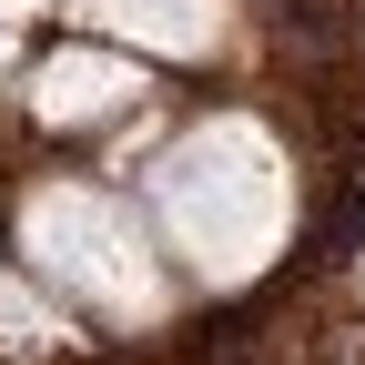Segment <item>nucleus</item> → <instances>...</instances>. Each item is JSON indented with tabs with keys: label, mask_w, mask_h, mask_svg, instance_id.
<instances>
[{
	"label": "nucleus",
	"mask_w": 365,
	"mask_h": 365,
	"mask_svg": "<svg viewBox=\"0 0 365 365\" xmlns=\"http://www.w3.org/2000/svg\"><path fill=\"white\" fill-rule=\"evenodd\" d=\"M71 21L122 51H173V61H213L234 41V0H71Z\"/></svg>",
	"instance_id": "nucleus-4"
},
{
	"label": "nucleus",
	"mask_w": 365,
	"mask_h": 365,
	"mask_svg": "<svg viewBox=\"0 0 365 365\" xmlns=\"http://www.w3.org/2000/svg\"><path fill=\"white\" fill-rule=\"evenodd\" d=\"M11 11H21V0H0V21H11Z\"/></svg>",
	"instance_id": "nucleus-6"
},
{
	"label": "nucleus",
	"mask_w": 365,
	"mask_h": 365,
	"mask_svg": "<svg viewBox=\"0 0 365 365\" xmlns=\"http://www.w3.org/2000/svg\"><path fill=\"white\" fill-rule=\"evenodd\" d=\"M21 102H31V122H51V132L122 122V112H143V61L112 51V41H71V51H41V71L21 81Z\"/></svg>",
	"instance_id": "nucleus-3"
},
{
	"label": "nucleus",
	"mask_w": 365,
	"mask_h": 365,
	"mask_svg": "<svg viewBox=\"0 0 365 365\" xmlns=\"http://www.w3.org/2000/svg\"><path fill=\"white\" fill-rule=\"evenodd\" d=\"M41 284H21V274H0V345H61L71 325H51V314L31 304Z\"/></svg>",
	"instance_id": "nucleus-5"
},
{
	"label": "nucleus",
	"mask_w": 365,
	"mask_h": 365,
	"mask_svg": "<svg viewBox=\"0 0 365 365\" xmlns=\"http://www.w3.org/2000/svg\"><path fill=\"white\" fill-rule=\"evenodd\" d=\"M21 254H31V274L61 304L102 314V325H122V335H143V325L173 314V254L153 234V213L102 193V182H31Z\"/></svg>",
	"instance_id": "nucleus-2"
},
{
	"label": "nucleus",
	"mask_w": 365,
	"mask_h": 365,
	"mask_svg": "<svg viewBox=\"0 0 365 365\" xmlns=\"http://www.w3.org/2000/svg\"><path fill=\"white\" fill-rule=\"evenodd\" d=\"M143 213H153V234H163L182 284L234 294L294 234V163H284V143H274L264 122L223 112V122L173 132V153H153Z\"/></svg>",
	"instance_id": "nucleus-1"
}]
</instances>
